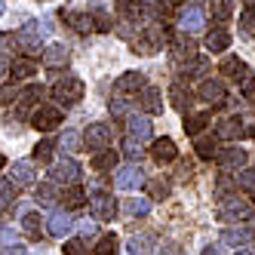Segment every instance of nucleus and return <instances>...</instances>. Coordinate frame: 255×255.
Masks as SVG:
<instances>
[{
    "mask_svg": "<svg viewBox=\"0 0 255 255\" xmlns=\"http://www.w3.org/2000/svg\"><path fill=\"white\" fill-rule=\"evenodd\" d=\"M117 249H120V240H117V234H105L102 240L93 246V252H89V255H117Z\"/></svg>",
    "mask_w": 255,
    "mask_h": 255,
    "instance_id": "nucleus-34",
    "label": "nucleus"
},
{
    "mask_svg": "<svg viewBox=\"0 0 255 255\" xmlns=\"http://www.w3.org/2000/svg\"><path fill=\"white\" fill-rule=\"evenodd\" d=\"M169 49H172V62H175V68H188V65L197 59V43L188 37L185 31L175 34V37H169Z\"/></svg>",
    "mask_w": 255,
    "mask_h": 255,
    "instance_id": "nucleus-4",
    "label": "nucleus"
},
{
    "mask_svg": "<svg viewBox=\"0 0 255 255\" xmlns=\"http://www.w3.org/2000/svg\"><path fill=\"white\" fill-rule=\"evenodd\" d=\"M3 166H6V157H3V154H0V169H3Z\"/></svg>",
    "mask_w": 255,
    "mask_h": 255,
    "instance_id": "nucleus-57",
    "label": "nucleus"
},
{
    "mask_svg": "<svg viewBox=\"0 0 255 255\" xmlns=\"http://www.w3.org/2000/svg\"><path fill=\"white\" fill-rule=\"evenodd\" d=\"M157 255H181V249H178V243H172V240H163V243L157 246Z\"/></svg>",
    "mask_w": 255,
    "mask_h": 255,
    "instance_id": "nucleus-51",
    "label": "nucleus"
},
{
    "mask_svg": "<svg viewBox=\"0 0 255 255\" xmlns=\"http://www.w3.org/2000/svg\"><path fill=\"white\" fill-rule=\"evenodd\" d=\"M169 191H172V185H169L166 178H154V181H148V200H166Z\"/></svg>",
    "mask_w": 255,
    "mask_h": 255,
    "instance_id": "nucleus-38",
    "label": "nucleus"
},
{
    "mask_svg": "<svg viewBox=\"0 0 255 255\" xmlns=\"http://www.w3.org/2000/svg\"><path fill=\"white\" fill-rule=\"evenodd\" d=\"M108 108H111V114H114V117L129 114V102H126V99H111V105H108Z\"/></svg>",
    "mask_w": 255,
    "mask_h": 255,
    "instance_id": "nucleus-50",
    "label": "nucleus"
},
{
    "mask_svg": "<svg viewBox=\"0 0 255 255\" xmlns=\"http://www.w3.org/2000/svg\"><path fill=\"white\" fill-rule=\"evenodd\" d=\"M197 157L200 160H215L218 157V138H212V135H197Z\"/></svg>",
    "mask_w": 255,
    "mask_h": 255,
    "instance_id": "nucleus-29",
    "label": "nucleus"
},
{
    "mask_svg": "<svg viewBox=\"0 0 255 255\" xmlns=\"http://www.w3.org/2000/svg\"><path fill=\"white\" fill-rule=\"evenodd\" d=\"M117 151L114 148H105V151H96L93 154V169L96 172H114L117 169Z\"/></svg>",
    "mask_w": 255,
    "mask_h": 255,
    "instance_id": "nucleus-23",
    "label": "nucleus"
},
{
    "mask_svg": "<svg viewBox=\"0 0 255 255\" xmlns=\"http://www.w3.org/2000/svg\"><path fill=\"white\" fill-rule=\"evenodd\" d=\"M3 77H6V68H3V65H0V83H3Z\"/></svg>",
    "mask_w": 255,
    "mask_h": 255,
    "instance_id": "nucleus-56",
    "label": "nucleus"
},
{
    "mask_svg": "<svg viewBox=\"0 0 255 255\" xmlns=\"http://www.w3.org/2000/svg\"><path fill=\"white\" fill-rule=\"evenodd\" d=\"M234 255H255V249H252V246H243V249H237Z\"/></svg>",
    "mask_w": 255,
    "mask_h": 255,
    "instance_id": "nucleus-55",
    "label": "nucleus"
},
{
    "mask_svg": "<svg viewBox=\"0 0 255 255\" xmlns=\"http://www.w3.org/2000/svg\"><path fill=\"white\" fill-rule=\"evenodd\" d=\"M246 6H252V9H255V0H246Z\"/></svg>",
    "mask_w": 255,
    "mask_h": 255,
    "instance_id": "nucleus-58",
    "label": "nucleus"
},
{
    "mask_svg": "<svg viewBox=\"0 0 255 255\" xmlns=\"http://www.w3.org/2000/svg\"><path fill=\"white\" fill-rule=\"evenodd\" d=\"M209 6H212V19L218 22H228L234 15V0H209Z\"/></svg>",
    "mask_w": 255,
    "mask_h": 255,
    "instance_id": "nucleus-37",
    "label": "nucleus"
},
{
    "mask_svg": "<svg viewBox=\"0 0 255 255\" xmlns=\"http://www.w3.org/2000/svg\"><path fill=\"white\" fill-rule=\"evenodd\" d=\"M123 154L129 157L132 163H135V160H141V154H144V148H141V141H132V138H126V141H123Z\"/></svg>",
    "mask_w": 255,
    "mask_h": 255,
    "instance_id": "nucleus-46",
    "label": "nucleus"
},
{
    "mask_svg": "<svg viewBox=\"0 0 255 255\" xmlns=\"http://www.w3.org/2000/svg\"><path fill=\"white\" fill-rule=\"evenodd\" d=\"M0 255H3V252H0Z\"/></svg>",
    "mask_w": 255,
    "mask_h": 255,
    "instance_id": "nucleus-61",
    "label": "nucleus"
},
{
    "mask_svg": "<svg viewBox=\"0 0 255 255\" xmlns=\"http://www.w3.org/2000/svg\"><path fill=\"white\" fill-rule=\"evenodd\" d=\"M80 135L74 132V129H68V132H62V138H59V144H62V148L65 151H80Z\"/></svg>",
    "mask_w": 255,
    "mask_h": 255,
    "instance_id": "nucleus-45",
    "label": "nucleus"
},
{
    "mask_svg": "<svg viewBox=\"0 0 255 255\" xmlns=\"http://www.w3.org/2000/svg\"><path fill=\"white\" fill-rule=\"evenodd\" d=\"M62 123V108L59 105H37L31 114V126L40 132H52Z\"/></svg>",
    "mask_w": 255,
    "mask_h": 255,
    "instance_id": "nucleus-6",
    "label": "nucleus"
},
{
    "mask_svg": "<svg viewBox=\"0 0 255 255\" xmlns=\"http://www.w3.org/2000/svg\"><path fill=\"white\" fill-rule=\"evenodd\" d=\"M62 252H65V255H89V246H86L83 237H74V240H65Z\"/></svg>",
    "mask_w": 255,
    "mask_h": 255,
    "instance_id": "nucleus-41",
    "label": "nucleus"
},
{
    "mask_svg": "<svg viewBox=\"0 0 255 255\" xmlns=\"http://www.w3.org/2000/svg\"><path fill=\"white\" fill-rule=\"evenodd\" d=\"M215 160H218V166H222L225 172H234V169H243V166H246V151L234 144V148L218 151V157H215Z\"/></svg>",
    "mask_w": 255,
    "mask_h": 255,
    "instance_id": "nucleus-15",
    "label": "nucleus"
},
{
    "mask_svg": "<svg viewBox=\"0 0 255 255\" xmlns=\"http://www.w3.org/2000/svg\"><path fill=\"white\" fill-rule=\"evenodd\" d=\"M169 3H181V0H169Z\"/></svg>",
    "mask_w": 255,
    "mask_h": 255,
    "instance_id": "nucleus-60",
    "label": "nucleus"
},
{
    "mask_svg": "<svg viewBox=\"0 0 255 255\" xmlns=\"http://www.w3.org/2000/svg\"><path fill=\"white\" fill-rule=\"evenodd\" d=\"M200 255H222V249H218V246H206V249L200 252Z\"/></svg>",
    "mask_w": 255,
    "mask_h": 255,
    "instance_id": "nucleus-54",
    "label": "nucleus"
},
{
    "mask_svg": "<svg viewBox=\"0 0 255 255\" xmlns=\"http://www.w3.org/2000/svg\"><path fill=\"white\" fill-rule=\"evenodd\" d=\"M209 123H212V117H209L206 111H203V114H188V117H185V132H188V135H200Z\"/></svg>",
    "mask_w": 255,
    "mask_h": 255,
    "instance_id": "nucleus-33",
    "label": "nucleus"
},
{
    "mask_svg": "<svg viewBox=\"0 0 255 255\" xmlns=\"http://www.w3.org/2000/svg\"><path fill=\"white\" fill-rule=\"evenodd\" d=\"M52 181H56V185H77L80 181V163L74 157H59L52 163Z\"/></svg>",
    "mask_w": 255,
    "mask_h": 255,
    "instance_id": "nucleus-7",
    "label": "nucleus"
},
{
    "mask_svg": "<svg viewBox=\"0 0 255 255\" xmlns=\"http://www.w3.org/2000/svg\"><path fill=\"white\" fill-rule=\"evenodd\" d=\"M144 86H148L144 74H138V71H126L123 77L114 80V93H117V96H123V93H141Z\"/></svg>",
    "mask_w": 255,
    "mask_h": 255,
    "instance_id": "nucleus-14",
    "label": "nucleus"
},
{
    "mask_svg": "<svg viewBox=\"0 0 255 255\" xmlns=\"http://www.w3.org/2000/svg\"><path fill=\"white\" fill-rule=\"evenodd\" d=\"M117 12L126 22H132V25H138L144 19V6L138 3V0H117Z\"/></svg>",
    "mask_w": 255,
    "mask_h": 255,
    "instance_id": "nucleus-25",
    "label": "nucleus"
},
{
    "mask_svg": "<svg viewBox=\"0 0 255 255\" xmlns=\"http://www.w3.org/2000/svg\"><path fill=\"white\" fill-rule=\"evenodd\" d=\"M169 99H172V105L178 108V111L185 114L188 108H191V89H185L181 83H172V86H169Z\"/></svg>",
    "mask_w": 255,
    "mask_h": 255,
    "instance_id": "nucleus-32",
    "label": "nucleus"
},
{
    "mask_svg": "<svg viewBox=\"0 0 255 255\" xmlns=\"http://www.w3.org/2000/svg\"><path fill=\"white\" fill-rule=\"evenodd\" d=\"M9 181H12V185L15 188H28V185H34V166H31V163H15V166H12V172H9Z\"/></svg>",
    "mask_w": 255,
    "mask_h": 255,
    "instance_id": "nucleus-26",
    "label": "nucleus"
},
{
    "mask_svg": "<svg viewBox=\"0 0 255 255\" xmlns=\"http://www.w3.org/2000/svg\"><path fill=\"white\" fill-rule=\"evenodd\" d=\"M151 243H154L151 234H135L129 240V255H151Z\"/></svg>",
    "mask_w": 255,
    "mask_h": 255,
    "instance_id": "nucleus-36",
    "label": "nucleus"
},
{
    "mask_svg": "<svg viewBox=\"0 0 255 255\" xmlns=\"http://www.w3.org/2000/svg\"><path fill=\"white\" fill-rule=\"evenodd\" d=\"M83 144L86 151H105L108 144H111V126L108 123H89V129L83 132Z\"/></svg>",
    "mask_w": 255,
    "mask_h": 255,
    "instance_id": "nucleus-9",
    "label": "nucleus"
},
{
    "mask_svg": "<svg viewBox=\"0 0 255 255\" xmlns=\"http://www.w3.org/2000/svg\"><path fill=\"white\" fill-rule=\"evenodd\" d=\"M99 231V222H89V218H86V222H80V234L83 237H93Z\"/></svg>",
    "mask_w": 255,
    "mask_h": 255,
    "instance_id": "nucleus-53",
    "label": "nucleus"
},
{
    "mask_svg": "<svg viewBox=\"0 0 255 255\" xmlns=\"http://www.w3.org/2000/svg\"><path fill=\"white\" fill-rule=\"evenodd\" d=\"M151 157H154V163H160V166H166V163H172L175 157H178V148H175V141L172 138H157L154 144H151Z\"/></svg>",
    "mask_w": 255,
    "mask_h": 255,
    "instance_id": "nucleus-16",
    "label": "nucleus"
},
{
    "mask_svg": "<svg viewBox=\"0 0 255 255\" xmlns=\"http://www.w3.org/2000/svg\"><path fill=\"white\" fill-rule=\"evenodd\" d=\"M126 138H132V141H148V138H151V120L132 114L129 120H126Z\"/></svg>",
    "mask_w": 255,
    "mask_h": 255,
    "instance_id": "nucleus-17",
    "label": "nucleus"
},
{
    "mask_svg": "<svg viewBox=\"0 0 255 255\" xmlns=\"http://www.w3.org/2000/svg\"><path fill=\"white\" fill-rule=\"evenodd\" d=\"M34 160H37V163H49L52 160V141H37V144H34Z\"/></svg>",
    "mask_w": 255,
    "mask_h": 255,
    "instance_id": "nucleus-44",
    "label": "nucleus"
},
{
    "mask_svg": "<svg viewBox=\"0 0 255 255\" xmlns=\"http://www.w3.org/2000/svg\"><path fill=\"white\" fill-rule=\"evenodd\" d=\"M144 185V172L138 163H129V166H123V169H114V188L117 191H135Z\"/></svg>",
    "mask_w": 255,
    "mask_h": 255,
    "instance_id": "nucleus-8",
    "label": "nucleus"
},
{
    "mask_svg": "<svg viewBox=\"0 0 255 255\" xmlns=\"http://www.w3.org/2000/svg\"><path fill=\"white\" fill-rule=\"evenodd\" d=\"M240 34L243 37H255V9L252 6L240 15Z\"/></svg>",
    "mask_w": 255,
    "mask_h": 255,
    "instance_id": "nucleus-42",
    "label": "nucleus"
},
{
    "mask_svg": "<svg viewBox=\"0 0 255 255\" xmlns=\"http://www.w3.org/2000/svg\"><path fill=\"white\" fill-rule=\"evenodd\" d=\"M40 40H43V28H40L37 22L25 25V28L19 31V37H15V43H22L28 52H37V49H40Z\"/></svg>",
    "mask_w": 255,
    "mask_h": 255,
    "instance_id": "nucleus-18",
    "label": "nucleus"
},
{
    "mask_svg": "<svg viewBox=\"0 0 255 255\" xmlns=\"http://www.w3.org/2000/svg\"><path fill=\"white\" fill-rule=\"evenodd\" d=\"M43 96H46L43 86H28V89H22L15 99H19V105H43V102H40Z\"/></svg>",
    "mask_w": 255,
    "mask_h": 255,
    "instance_id": "nucleus-39",
    "label": "nucleus"
},
{
    "mask_svg": "<svg viewBox=\"0 0 255 255\" xmlns=\"http://www.w3.org/2000/svg\"><path fill=\"white\" fill-rule=\"evenodd\" d=\"M218 71H222L228 80H237V83H240V80L249 74V65H246L243 59H237V56H225L222 65H218Z\"/></svg>",
    "mask_w": 255,
    "mask_h": 255,
    "instance_id": "nucleus-19",
    "label": "nucleus"
},
{
    "mask_svg": "<svg viewBox=\"0 0 255 255\" xmlns=\"http://www.w3.org/2000/svg\"><path fill=\"white\" fill-rule=\"evenodd\" d=\"M22 231L31 237V240H40L43 237V218L37 212H25L22 215Z\"/></svg>",
    "mask_w": 255,
    "mask_h": 255,
    "instance_id": "nucleus-30",
    "label": "nucleus"
},
{
    "mask_svg": "<svg viewBox=\"0 0 255 255\" xmlns=\"http://www.w3.org/2000/svg\"><path fill=\"white\" fill-rule=\"evenodd\" d=\"M15 96H19V93H15V86H3V89H0V108H3V105H9Z\"/></svg>",
    "mask_w": 255,
    "mask_h": 255,
    "instance_id": "nucleus-52",
    "label": "nucleus"
},
{
    "mask_svg": "<svg viewBox=\"0 0 255 255\" xmlns=\"http://www.w3.org/2000/svg\"><path fill=\"white\" fill-rule=\"evenodd\" d=\"M163 43H166V28H163V22H151L144 25L135 40H132V52H141V56H154L157 49H163Z\"/></svg>",
    "mask_w": 255,
    "mask_h": 255,
    "instance_id": "nucleus-1",
    "label": "nucleus"
},
{
    "mask_svg": "<svg viewBox=\"0 0 255 255\" xmlns=\"http://www.w3.org/2000/svg\"><path fill=\"white\" fill-rule=\"evenodd\" d=\"M206 49H212V52H225L228 46H231V31L228 28H212L209 34H206Z\"/></svg>",
    "mask_w": 255,
    "mask_h": 255,
    "instance_id": "nucleus-24",
    "label": "nucleus"
},
{
    "mask_svg": "<svg viewBox=\"0 0 255 255\" xmlns=\"http://www.w3.org/2000/svg\"><path fill=\"white\" fill-rule=\"evenodd\" d=\"M46 231L56 237V240H65V237L74 231V218H71V212L68 209H56L46 218Z\"/></svg>",
    "mask_w": 255,
    "mask_h": 255,
    "instance_id": "nucleus-11",
    "label": "nucleus"
},
{
    "mask_svg": "<svg viewBox=\"0 0 255 255\" xmlns=\"http://www.w3.org/2000/svg\"><path fill=\"white\" fill-rule=\"evenodd\" d=\"M62 19L74 28L77 34H89V31L96 28V22H93V15H89V12H74V9H68V12H62Z\"/></svg>",
    "mask_w": 255,
    "mask_h": 255,
    "instance_id": "nucleus-21",
    "label": "nucleus"
},
{
    "mask_svg": "<svg viewBox=\"0 0 255 255\" xmlns=\"http://www.w3.org/2000/svg\"><path fill=\"white\" fill-rule=\"evenodd\" d=\"M252 215V206H249V200L246 197H222V203H218V218L222 222H246V218Z\"/></svg>",
    "mask_w": 255,
    "mask_h": 255,
    "instance_id": "nucleus-3",
    "label": "nucleus"
},
{
    "mask_svg": "<svg viewBox=\"0 0 255 255\" xmlns=\"http://www.w3.org/2000/svg\"><path fill=\"white\" fill-rule=\"evenodd\" d=\"M197 96L203 99L206 105L218 108V105L228 102V86H225V80H203V83H200V89H197Z\"/></svg>",
    "mask_w": 255,
    "mask_h": 255,
    "instance_id": "nucleus-10",
    "label": "nucleus"
},
{
    "mask_svg": "<svg viewBox=\"0 0 255 255\" xmlns=\"http://www.w3.org/2000/svg\"><path fill=\"white\" fill-rule=\"evenodd\" d=\"M37 74V62L34 59H12V77L15 80H28V77H34Z\"/></svg>",
    "mask_w": 255,
    "mask_h": 255,
    "instance_id": "nucleus-31",
    "label": "nucleus"
},
{
    "mask_svg": "<svg viewBox=\"0 0 255 255\" xmlns=\"http://www.w3.org/2000/svg\"><path fill=\"white\" fill-rule=\"evenodd\" d=\"M234 185H237V181H231V175H222V178H218V185H215V194L218 197H231Z\"/></svg>",
    "mask_w": 255,
    "mask_h": 255,
    "instance_id": "nucleus-49",
    "label": "nucleus"
},
{
    "mask_svg": "<svg viewBox=\"0 0 255 255\" xmlns=\"http://www.w3.org/2000/svg\"><path fill=\"white\" fill-rule=\"evenodd\" d=\"M203 25H206L203 9H197V6L181 9V15H178V28L185 31V34H197V31H203Z\"/></svg>",
    "mask_w": 255,
    "mask_h": 255,
    "instance_id": "nucleus-13",
    "label": "nucleus"
},
{
    "mask_svg": "<svg viewBox=\"0 0 255 255\" xmlns=\"http://www.w3.org/2000/svg\"><path fill=\"white\" fill-rule=\"evenodd\" d=\"M83 80L74 77V74H65L62 80L52 83V99L59 102V108H74L80 99H83Z\"/></svg>",
    "mask_w": 255,
    "mask_h": 255,
    "instance_id": "nucleus-2",
    "label": "nucleus"
},
{
    "mask_svg": "<svg viewBox=\"0 0 255 255\" xmlns=\"http://www.w3.org/2000/svg\"><path fill=\"white\" fill-rule=\"evenodd\" d=\"M62 203H65V209H80L86 203V194L77 185H68V191L62 194Z\"/></svg>",
    "mask_w": 255,
    "mask_h": 255,
    "instance_id": "nucleus-35",
    "label": "nucleus"
},
{
    "mask_svg": "<svg viewBox=\"0 0 255 255\" xmlns=\"http://www.w3.org/2000/svg\"><path fill=\"white\" fill-rule=\"evenodd\" d=\"M218 138H228V141H240V138H246L252 129H249V123L243 120V117H228V120H222L218 123Z\"/></svg>",
    "mask_w": 255,
    "mask_h": 255,
    "instance_id": "nucleus-12",
    "label": "nucleus"
},
{
    "mask_svg": "<svg viewBox=\"0 0 255 255\" xmlns=\"http://www.w3.org/2000/svg\"><path fill=\"white\" fill-rule=\"evenodd\" d=\"M237 185L243 191H249V194H255V169H243L240 178H237Z\"/></svg>",
    "mask_w": 255,
    "mask_h": 255,
    "instance_id": "nucleus-47",
    "label": "nucleus"
},
{
    "mask_svg": "<svg viewBox=\"0 0 255 255\" xmlns=\"http://www.w3.org/2000/svg\"><path fill=\"white\" fill-rule=\"evenodd\" d=\"M141 108H144V114H163V93L157 86L141 89Z\"/></svg>",
    "mask_w": 255,
    "mask_h": 255,
    "instance_id": "nucleus-22",
    "label": "nucleus"
},
{
    "mask_svg": "<svg viewBox=\"0 0 255 255\" xmlns=\"http://www.w3.org/2000/svg\"><path fill=\"white\" fill-rule=\"evenodd\" d=\"M59 188H56V181H43V185H37V191H34V200H37L40 206H56L59 203Z\"/></svg>",
    "mask_w": 255,
    "mask_h": 255,
    "instance_id": "nucleus-27",
    "label": "nucleus"
},
{
    "mask_svg": "<svg viewBox=\"0 0 255 255\" xmlns=\"http://www.w3.org/2000/svg\"><path fill=\"white\" fill-rule=\"evenodd\" d=\"M0 15H3V0H0Z\"/></svg>",
    "mask_w": 255,
    "mask_h": 255,
    "instance_id": "nucleus-59",
    "label": "nucleus"
},
{
    "mask_svg": "<svg viewBox=\"0 0 255 255\" xmlns=\"http://www.w3.org/2000/svg\"><path fill=\"white\" fill-rule=\"evenodd\" d=\"M240 93H243V99L255 102V74H246V77L240 80Z\"/></svg>",
    "mask_w": 255,
    "mask_h": 255,
    "instance_id": "nucleus-48",
    "label": "nucleus"
},
{
    "mask_svg": "<svg viewBox=\"0 0 255 255\" xmlns=\"http://www.w3.org/2000/svg\"><path fill=\"white\" fill-rule=\"evenodd\" d=\"M148 212H151V200H148V197H132V200H129V215L144 218Z\"/></svg>",
    "mask_w": 255,
    "mask_h": 255,
    "instance_id": "nucleus-43",
    "label": "nucleus"
},
{
    "mask_svg": "<svg viewBox=\"0 0 255 255\" xmlns=\"http://www.w3.org/2000/svg\"><path fill=\"white\" fill-rule=\"evenodd\" d=\"M15 200V185L9 178H0V212H6Z\"/></svg>",
    "mask_w": 255,
    "mask_h": 255,
    "instance_id": "nucleus-40",
    "label": "nucleus"
},
{
    "mask_svg": "<svg viewBox=\"0 0 255 255\" xmlns=\"http://www.w3.org/2000/svg\"><path fill=\"white\" fill-rule=\"evenodd\" d=\"M43 65L46 68H65L68 65V49L62 43H52L43 49Z\"/></svg>",
    "mask_w": 255,
    "mask_h": 255,
    "instance_id": "nucleus-28",
    "label": "nucleus"
},
{
    "mask_svg": "<svg viewBox=\"0 0 255 255\" xmlns=\"http://www.w3.org/2000/svg\"><path fill=\"white\" fill-rule=\"evenodd\" d=\"M89 209H93L96 222H114L117 215V197L108 191H93L89 194Z\"/></svg>",
    "mask_w": 255,
    "mask_h": 255,
    "instance_id": "nucleus-5",
    "label": "nucleus"
},
{
    "mask_svg": "<svg viewBox=\"0 0 255 255\" xmlns=\"http://www.w3.org/2000/svg\"><path fill=\"white\" fill-rule=\"evenodd\" d=\"M222 243L231 246V249H243V246L252 243V234L246 228H225L222 231Z\"/></svg>",
    "mask_w": 255,
    "mask_h": 255,
    "instance_id": "nucleus-20",
    "label": "nucleus"
}]
</instances>
